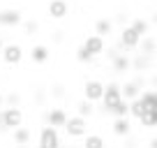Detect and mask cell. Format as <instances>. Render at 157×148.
Masks as SVG:
<instances>
[{"label":"cell","instance_id":"obj_1","mask_svg":"<svg viewBox=\"0 0 157 148\" xmlns=\"http://www.w3.org/2000/svg\"><path fill=\"white\" fill-rule=\"evenodd\" d=\"M141 40H143V37L132 28V25H125L123 33H120V46H123L125 51H134V49H139Z\"/></svg>","mask_w":157,"mask_h":148},{"label":"cell","instance_id":"obj_2","mask_svg":"<svg viewBox=\"0 0 157 148\" xmlns=\"http://www.w3.org/2000/svg\"><path fill=\"white\" fill-rule=\"evenodd\" d=\"M120 102H123V90H120V86L109 84L106 86V93H104V97H102L104 109H106V111H113Z\"/></svg>","mask_w":157,"mask_h":148},{"label":"cell","instance_id":"obj_3","mask_svg":"<svg viewBox=\"0 0 157 148\" xmlns=\"http://www.w3.org/2000/svg\"><path fill=\"white\" fill-rule=\"evenodd\" d=\"M21 120H23V114L19 109H5L0 111V130H12V127H19Z\"/></svg>","mask_w":157,"mask_h":148},{"label":"cell","instance_id":"obj_4","mask_svg":"<svg viewBox=\"0 0 157 148\" xmlns=\"http://www.w3.org/2000/svg\"><path fill=\"white\" fill-rule=\"evenodd\" d=\"M83 93H86V99H88V102H97V99L104 97V93H106V86H104L99 79H90V81H86Z\"/></svg>","mask_w":157,"mask_h":148},{"label":"cell","instance_id":"obj_5","mask_svg":"<svg viewBox=\"0 0 157 148\" xmlns=\"http://www.w3.org/2000/svg\"><path fill=\"white\" fill-rule=\"evenodd\" d=\"M39 148H60V137L56 127H44L39 132Z\"/></svg>","mask_w":157,"mask_h":148},{"label":"cell","instance_id":"obj_6","mask_svg":"<svg viewBox=\"0 0 157 148\" xmlns=\"http://www.w3.org/2000/svg\"><path fill=\"white\" fill-rule=\"evenodd\" d=\"M65 127H67V134H69V137H83L86 130H88V123H86L83 116H72V118H67Z\"/></svg>","mask_w":157,"mask_h":148},{"label":"cell","instance_id":"obj_7","mask_svg":"<svg viewBox=\"0 0 157 148\" xmlns=\"http://www.w3.org/2000/svg\"><path fill=\"white\" fill-rule=\"evenodd\" d=\"M83 49L88 51L93 58H95V56H99L104 49H106V44H104V37H99V35H90V37H86Z\"/></svg>","mask_w":157,"mask_h":148},{"label":"cell","instance_id":"obj_8","mask_svg":"<svg viewBox=\"0 0 157 148\" xmlns=\"http://www.w3.org/2000/svg\"><path fill=\"white\" fill-rule=\"evenodd\" d=\"M21 56H23V49H21L19 44H7L5 49H2V58H5L7 65H16L21 60Z\"/></svg>","mask_w":157,"mask_h":148},{"label":"cell","instance_id":"obj_9","mask_svg":"<svg viewBox=\"0 0 157 148\" xmlns=\"http://www.w3.org/2000/svg\"><path fill=\"white\" fill-rule=\"evenodd\" d=\"M69 12V5H67V0H51L49 2V14L51 19H65Z\"/></svg>","mask_w":157,"mask_h":148},{"label":"cell","instance_id":"obj_10","mask_svg":"<svg viewBox=\"0 0 157 148\" xmlns=\"http://www.w3.org/2000/svg\"><path fill=\"white\" fill-rule=\"evenodd\" d=\"M111 63H113V69L116 72H127L129 67H132V63H129V58L125 53H118V51H111Z\"/></svg>","mask_w":157,"mask_h":148},{"label":"cell","instance_id":"obj_11","mask_svg":"<svg viewBox=\"0 0 157 148\" xmlns=\"http://www.w3.org/2000/svg\"><path fill=\"white\" fill-rule=\"evenodd\" d=\"M46 120H49L51 127H60V125L67 123V114H65L63 109H53V111H49V114H46Z\"/></svg>","mask_w":157,"mask_h":148},{"label":"cell","instance_id":"obj_12","mask_svg":"<svg viewBox=\"0 0 157 148\" xmlns=\"http://www.w3.org/2000/svg\"><path fill=\"white\" fill-rule=\"evenodd\" d=\"M16 23H21V12L16 10L0 12V25H16Z\"/></svg>","mask_w":157,"mask_h":148},{"label":"cell","instance_id":"obj_13","mask_svg":"<svg viewBox=\"0 0 157 148\" xmlns=\"http://www.w3.org/2000/svg\"><path fill=\"white\" fill-rule=\"evenodd\" d=\"M120 90H123V99H136L139 97V81H127Z\"/></svg>","mask_w":157,"mask_h":148},{"label":"cell","instance_id":"obj_14","mask_svg":"<svg viewBox=\"0 0 157 148\" xmlns=\"http://www.w3.org/2000/svg\"><path fill=\"white\" fill-rule=\"evenodd\" d=\"M33 60L35 63H44L46 58H49V49H46V46H42V44H37V46H33Z\"/></svg>","mask_w":157,"mask_h":148},{"label":"cell","instance_id":"obj_15","mask_svg":"<svg viewBox=\"0 0 157 148\" xmlns=\"http://www.w3.org/2000/svg\"><path fill=\"white\" fill-rule=\"evenodd\" d=\"M109 33H111V21H109V19H99L97 23H95V35L106 37Z\"/></svg>","mask_w":157,"mask_h":148},{"label":"cell","instance_id":"obj_16","mask_svg":"<svg viewBox=\"0 0 157 148\" xmlns=\"http://www.w3.org/2000/svg\"><path fill=\"white\" fill-rule=\"evenodd\" d=\"M83 148H104V139L99 134H88L83 141Z\"/></svg>","mask_w":157,"mask_h":148},{"label":"cell","instance_id":"obj_17","mask_svg":"<svg viewBox=\"0 0 157 148\" xmlns=\"http://www.w3.org/2000/svg\"><path fill=\"white\" fill-rule=\"evenodd\" d=\"M139 46H141V53H143V56H150L152 51L157 49V42L152 40V37H143V40H141V44H139Z\"/></svg>","mask_w":157,"mask_h":148},{"label":"cell","instance_id":"obj_18","mask_svg":"<svg viewBox=\"0 0 157 148\" xmlns=\"http://www.w3.org/2000/svg\"><path fill=\"white\" fill-rule=\"evenodd\" d=\"M113 132H116L118 137L127 134V132H129V120H127V118H118L116 123H113Z\"/></svg>","mask_w":157,"mask_h":148},{"label":"cell","instance_id":"obj_19","mask_svg":"<svg viewBox=\"0 0 157 148\" xmlns=\"http://www.w3.org/2000/svg\"><path fill=\"white\" fill-rule=\"evenodd\" d=\"M28 139H30V132H28V130H23V127H16V130H14V141L19 143V146H25V143H28Z\"/></svg>","mask_w":157,"mask_h":148},{"label":"cell","instance_id":"obj_20","mask_svg":"<svg viewBox=\"0 0 157 148\" xmlns=\"http://www.w3.org/2000/svg\"><path fill=\"white\" fill-rule=\"evenodd\" d=\"M132 28L136 30V33L141 35V37H146V33H148V21H146V19H134Z\"/></svg>","mask_w":157,"mask_h":148},{"label":"cell","instance_id":"obj_21","mask_svg":"<svg viewBox=\"0 0 157 148\" xmlns=\"http://www.w3.org/2000/svg\"><path fill=\"white\" fill-rule=\"evenodd\" d=\"M111 114H113V116H118V118H125V116L129 114V104H127V102H125V99H123V102L118 104V107L113 109Z\"/></svg>","mask_w":157,"mask_h":148},{"label":"cell","instance_id":"obj_22","mask_svg":"<svg viewBox=\"0 0 157 148\" xmlns=\"http://www.w3.org/2000/svg\"><path fill=\"white\" fill-rule=\"evenodd\" d=\"M90 114H93V104H90V102H81V104H78V116H83V118H86V116H90Z\"/></svg>","mask_w":157,"mask_h":148},{"label":"cell","instance_id":"obj_23","mask_svg":"<svg viewBox=\"0 0 157 148\" xmlns=\"http://www.w3.org/2000/svg\"><path fill=\"white\" fill-rule=\"evenodd\" d=\"M76 58H78V63H88V60H90V58H93V56H90V53H88V51H86V49H83V46H81V49H78V51H76Z\"/></svg>","mask_w":157,"mask_h":148},{"label":"cell","instance_id":"obj_24","mask_svg":"<svg viewBox=\"0 0 157 148\" xmlns=\"http://www.w3.org/2000/svg\"><path fill=\"white\" fill-rule=\"evenodd\" d=\"M25 30H28V33H35V30H37V23H33V21H28V23H25Z\"/></svg>","mask_w":157,"mask_h":148},{"label":"cell","instance_id":"obj_25","mask_svg":"<svg viewBox=\"0 0 157 148\" xmlns=\"http://www.w3.org/2000/svg\"><path fill=\"white\" fill-rule=\"evenodd\" d=\"M7 102H10V104H16V102H19V97H16V95H10V97H7Z\"/></svg>","mask_w":157,"mask_h":148},{"label":"cell","instance_id":"obj_26","mask_svg":"<svg viewBox=\"0 0 157 148\" xmlns=\"http://www.w3.org/2000/svg\"><path fill=\"white\" fill-rule=\"evenodd\" d=\"M150 148H157V139H152V141H150Z\"/></svg>","mask_w":157,"mask_h":148},{"label":"cell","instance_id":"obj_27","mask_svg":"<svg viewBox=\"0 0 157 148\" xmlns=\"http://www.w3.org/2000/svg\"><path fill=\"white\" fill-rule=\"evenodd\" d=\"M0 49H5V46H2V42H0Z\"/></svg>","mask_w":157,"mask_h":148},{"label":"cell","instance_id":"obj_28","mask_svg":"<svg viewBox=\"0 0 157 148\" xmlns=\"http://www.w3.org/2000/svg\"><path fill=\"white\" fill-rule=\"evenodd\" d=\"M0 104H2V97H0Z\"/></svg>","mask_w":157,"mask_h":148},{"label":"cell","instance_id":"obj_29","mask_svg":"<svg viewBox=\"0 0 157 148\" xmlns=\"http://www.w3.org/2000/svg\"><path fill=\"white\" fill-rule=\"evenodd\" d=\"M155 21H157V14H155Z\"/></svg>","mask_w":157,"mask_h":148},{"label":"cell","instance_id":"obj_30","mask_svg":"<svg viewBox=\"0 0 157 148\" xmlns=\"http://www.w3.org/2000/svg\"><path fill=\"white\" fill-rule=\"evenodd\" d=\"M21 148H23V146H21Z\"/></svg>","mask_w":157,"mask_h":148}]
</instances>
